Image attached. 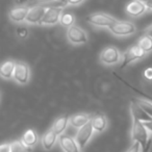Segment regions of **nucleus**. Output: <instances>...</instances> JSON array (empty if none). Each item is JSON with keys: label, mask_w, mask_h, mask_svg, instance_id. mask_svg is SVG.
Returning a JSON list of instances; mask_svg holds the SVG:
<instances>
[{"label": "nucleus", "mask_w": 152, "mask_h": 152, "mask_svg": "<svg viewBox=\"0 0 152 152\" xmlns=\"http://www.w3.org/2000/svg\"><path fill=\"white\" fill-rule=\"evenodd\" d=\"M144 124H145V126L147 127V129L150 131V132L152 133V120L151 121H148V122H144Z\"/></svg>", "instance_id": "nucleus-32"}, {"label": "nucleus", "mask_w": 152, "mask_h": 152, "mask_svg": "<svg viewBox=\"0 0 152 152\" xmlns=\"http://www.w3.org/2000/svg\"><path fill=\"white\" fill-rule=\"evenodd\" d=\"M16 63L13 61H7L1 65L0 68V74L3 78L10 79L14 77V72H15Z\"/></svg>", "instance_id": "nucleus-19"}, {"label": "nucleus", "mask_w": 152, "mask_h": 152, "mask_svg": "<svg viewBox=\"0 0 152 152\" xmlns=\"http://www.w3.org/2000/svg\"><path fill=\"white\" fill-rule=\"evenodd\" d=\"M67 39L73 45H83L87 44L89 41L87 32L75 24L67 29Z\"/></svg>", "instance_id": "nucleus-5"}, {"label": "nucleus", "mask_w": 152, "mask_h": 152, "mask_svg": "<svg viewBox=\"0 0 152 152\" xmlns=\"http://www.w3.org/2000/svg\"><path fill=\"white\" fill-rule=\"evenodd\" d=\"M139 1H141V2H143L144 4H146V5H148L150 2H151L152 0H139Z\"/></svg>", "instance_id": "nucleus-35"}, {"label": "nucleus", "mask_w": 152, "mask_h": 152, "mask_svg": "<svg viewBox=\"0 0 152 152\" xmlns=\"http://www.w3.org/2000/svg\"><path fill=\"white\" fill-rule=\"evenodd\" d=\"M12 147L11 144H2L0 147V152H11Z\"/></svg>", "instance_id": "nucleus-29"}, {"label": "nucleus", "mask_w": 152, "mask_h": 152, "mask_svg": "<svg viewBox=\"0 0 152 152\" xmlns=\"http://www.w3.org/2000/svg\"><path fill=\"white\" fill-rule=\"evenodd\" d=\"M85 0H70L68 7H77V5H80Z\"/></svg>", "instance_id": "nucleus-30"}, {"label": "nucleus", "mask_w": 152, "mask_h": 152, "mask_svg": "<svg viewBox=\"0 0 152 152\" xmlns=\"http://www.w3.org/2000/svg\"><path fill=\"white\" fill-rule=\"evenodd\" d=\"M91 121V117L87 114H77L74 115L70 118V124L72 127L75 128H80L83 125H86L87 123H89Z\"/></svg>", "instance_id": "nucleus-18"}, {"label": "nucleus", "mask_w": 152, "mask_h": 152, "mask_svg": "<svg viewBox=\"0 0 152 152\" xmlns=\"http://www.w3.org/2000/svg\"><path fill=\"white\" fill-rule=\"evenodd\" d=\"M108 29L116 37H129L137 31V27L132 22L119 20H117Z\"/></svg>", "instance_id": "nucleus-3"}, {"label": "nucleus", "mask_w": 152, "mask_h": 152, "mask_svg": "<svg viewBox=\"0 0 152 152\" xmlns=\"http://www.w3.org/2000/svg\"><path fill=\"white\" fill-rule=\"evenodd\" d=\"M147 7H148V10H149V11H152V1L147 5Z\"/></svg>", "instance_id": "nucleus-36"}, {"label": "nucleus", "mask_w": 152, "mask_h": 152, "mask_svg": "<svg viewBox=\"0 0 152 152\" xmlns=\"http://www.w3.org/2000/svg\"><path fill=\"white\" fill-rule=\"evenodd\" d=\"M137 45L141 47V49L146 54L152 52V38L148 34H144L143 37H141L137 42Z\"/></svg>", "instance_id": "nucleus-21"}, {"label": "nucleus", "mask_w": 152, "mask_h": 152, "mask_svg": "<svg viewBox=\"0 0 152 152\" xmlns=\"http://www.w3.org/2000/svg\"><path fill=\"white\" fill-rule=\"evenodd\" d=\"M74 23H75V16H74L72 13H64L63 12L59 24L63 25L64 27L69 28L70 26L74 25Z\"/></svg>", "instance_id": "nucleus-23"}, {"label": "nucleus", "mask_w": 152, "mask_h": 152, "mask_svg": "<svg viewBox=\"0 0 152 152\" xmlns=\"http://www.w3.org/2000/svg\"><path fill=\"white\" fill-rule=\"evenodd\" d=\"M131 139L132 142H139L142 145V148L147 145L149 141V130L145 126L144 122L133 119L132 129H131Z\"/></svg>", "instance_id": "nucleus-1"}, {"label": "nucleus", "mask_w": 152, "mask_h": 152, "mask_svg": "<svg viewBox=\"0 0 152 152\" xmlns=\"http://www.w3.org/2000/svg\"><path fill=\"white\" fill-rule=\"evenodd\" d=\"M30 0H14L15 7H26L29 3Z\"/></svg>", "instance_id": "nucleus-27"}, {"label": "nucleus", "mask_w": 152, "mask_h": 152, "mask_svg": "<svg viewBox=\"0 0 152 152\" xmlns=\"http://www.w3.org/2000/svg\"><path fill=\"white\" fill-rule=\"evenodd\" d=\"M144 76H145V78L148 79V80H152V68L146 69L145 72H144Z\"/></svg>", "instance_id": "nucleus-28"}, {"label": "nucleus", "mask_w": 152, "mask_h": 152, "mask_svg": "<svg viewBox=\"0 0 152 152\" xmlns=\"http://www.w3.org/2000/svg\"><path fill=\"white\" fill-rule=\"evenodd\" d=\"M94 131L95 130H94V127H93V125H92L91 121H90L89 123H87L86 125H83V127L78 128V131L76 133L75 140L81 149H83V148L87 146L90 139L93 137Z\"/></svg>", "instance_id": "nucleus-8"}, {"label": "nucleus", "mask_w": 152, "mask_h": 152, "mask_svg": "<svg viewBox=\"0 0 152 152\" xmlns=\"http://www.w3.org/2000/svg\"><path fill=\"white\" fill-rule=\"evenodd\" d=\"M21 140L23 141V143L25 144L26 146L32 148L38 143L39 135H38V133L36 132V130H34V129H28V130H26L25 132H24Z\"/></svg>", "instance_id": "nucleus-20"}, {"label": "nucleus", "mask_w": 152, "mask_h": 152, "mask_svg": "<svg viewBox=\"0 0 152 152\" xmlns=\"http://www.w3.org/2000/svg\"><path fill=\"white\" fill-rule=\"evenodd\" d=\"M28 34H29V31H28L26 26L21 25V26H19V27H17V36L19 37L20 39L24 40V39L27 38Z\"/></svg>", "instance_id": "nucleus-25"}, {"label": "nucleus", "mask_w": 152, "mask_h": 152, "mask_svg": "<svg viewBox=\"0 0 152 152\" xmlns=\"http://www.w3.org/2000/svg\"><path fill=\"white\" fill-rule=\"evenodd\" d=\"M146 55V53L141 49V47L139 45H132L130 46L126 51L124 52L122 57V64H121V69H124L125 67H127L128 65H130L131 63L137 61V59L143 58Z\"/></svg>", "instance_id": "nucleus-6"}, {"label": "nucleus", "mask_w": 152, "mask_h": 152, "mask_svg": "<svg viewBox=\"0 0 152 152\" xmlns=\"http://www.w3.org/2000/svg\"><path fill=\"white\" fill-rule=\"evenodd\" d=\"M64 12V7H48L41 21L40 25L53 26L56 25L61 21V14Z\"/></svg>", "instance_id": "nucleus-7"}, {"label": "nucleus", "mask_w": 152, "mask_h": 152, "mask_svg": "<svg viewBox=\"0 0 152 152\" xmlns=\"http://www.w3.org/2000/svg\"><path fill=\"white\" fill-rule=\"evenodd\" d=\"M92 125L94 127V130L97 131V132H103L105 130V128L107 127V120H106V117L103 114H98L94 115L91 118Z\"/></svg>", "instance_id": "nucleus-15"}, {"label": "nucleus", "mask_w": 152, "mask_h": 152, "mask_svg": "<svg viewBox=\"0 0 152 152\" xmlns=\"http://www.w3.org/2000/svg\"><path fill=\"white\" fill-rule=\"evenodd\" d=\"M144 32H145V34H148V36H150L152 38V24L149 26V27L146 28L145 31H144Z\"/></svg>", "instance_id": "nucleus-33"}, {"label": "nucleus", "mask_w": 152, "mask_h": 152, "mask_svg": "<svg viewBox=\"0 0 152 152\" xmlns=\"http://www.w3.org/2000/svg\"><path fill=\"white\" fill-rule=\"evenodd\" d=\"M29 77L30 70L27 64L23 63V61H17L13 77L16 83H18L19 85H26L29 81Z\"/></svg>", "instance_id": "nucleus-9"}, {"label": "nucleus", "mask_w": 152, "mask_h": 152, "mask_svg": "<svg viewBox=\"0 0 152 152\" xmlns=\"http://www.w3.org/2000/svg\"><path fill=\"white\" fill-rule=\"evenodd\" d=\"M148 7L143 2L139 1V0H132L125 7V12L126 14L131 18H137L145 14L147 12Z\"/></svg>", "instance_id": "nucleus-12"}, {"label": "nucleus", "mask_w": 152, "mask_h": 152, "mask_svg": "<svg viewBox=\"0 0 152 152\" xmlns=\"http://www.w3.org/2000/svg\"><path fill=\"white\" fill-rule=\"evenodd\" d=\"M133 101H135L150 117H152V102L151 101H148V100H144V99H132Z\"/></svg>", "instance_id": "nucleus-24"}, {"label": "nucleus", "mask_w": 152, "mask_h": 152, "mask_svg": "<svg viewBox=\"0 0 152 152\" xmlns=\"http://www.w3.org/2000/svg\"><path fill=\"white\" fill-rule=\"evenodd\" d=\"M87 22L95 27H107L110 28L115 22L117 21L116 18L105 13H94L89 15L86 18Z\"/></svg>", "instance_id": "nucleus-2"}, {"label": "nucleus", "mask_w": 152, "mask_h": 152, "mask_svg": "<svg viewBox=\"0 0 152 152\" xmlns=\"http://www.w3.org/2000/svg\"><path fill=\"white\" fill-rule=\"evenodd\" d=\"M30 7L26 5V7H15L13 9L10 10L9 12V18L12 22L14 23H23L25 22L26 18H27L28 12H29Z\"/></svg>", "instance_id": "nucleus-11"}, {"label": "nucleus", "mask_w": 152, "mask_h": 152, "mask_svg": "<svg viewBox=\"0 0 152 152\" xmlns=\"http://www.w3.org/2000/svg\"><path fill=\"white\" fill-rule=\"evenodd\" d=\"M130 112L131 115H132V119L134 120H139L142 121V122H148V121L152 120V117H150L139 104L135 101L131 100L130 103Z\"/></svg>", "instance_id": "nucleus-14"}, {"label": "nucleus", "mask_w": 152, "mask_h": 152, "mask_svg": "<svg viewBox=\"0 0 152 152\" xmlns=\"http://www.w3.org/2000/svg\"><path fill=\"white\" fill-rule=\"evenodd\" d=\"M56 1L59 3V4H61L64 7H68V4H69V1H70V0H56Z\"/></svg>", "instance_id": "nucleus-34"}, {"label": "nucleus", "mask_w": 152, "mask_h": 152, "mask_svg": "<svg viewBox=\"0 0 152 152\" xmlns=\"http://www.w3.org/2000/svg\"><path fill=\"white\" fill-rule=\"evenodd\" d=\"M58 143L61 148L65 152H79V146L72 137L66 134H61L58 137Z\"/></svg>", "instance_id": "nucleus-13"}, {"label": "nucleus", "mask_w": 152, "mask_h": 152, "mask_svg": "<svg viewBox=\"0 0 152 152\" xmlns=\"http://www.w3.org/2000/svg\"><path fill=\"white\" fill-rule=\"evenodd\" d=\"M141 147L142 145L139 142H133V144L130 146V148L126 152H141Z\"/></svg>", "instance_id": "nucleus-26"}, {"label": "nucleus", "mask_w": 152, "mask_h": 152, "mask_svg": "<svg viewBox=\"0 0 152 152\" xmlns=\"http://www.w3.org/2000/svg\"><path fill=\"white\" fill-rule=\"evenodd\" d=\"M12 151L11 152H31L32 148L26 146L22 140H17L11 144Z\"/></svg>", "instance_id": "nucleus-22"}, {"label": "nucleus", "mask_w": 152, "mask_h": 152, "mask_svg": "<svg viewBox=\"0 0 152 152\" xmlns=\"http://www.w3.org/2000/svg\"><path fill=\"white\" fill-rule=\"evenodd\" d=\"M151 143H152V140L150 139L149 141H148L147 145H146L145 147H143V149H142L141 152H149L150 151V147H151Z\"/></svg>", "instance_id": "nucleus-31"}, {"label": "nucleus", "mask_w": 152, "mask_h": 152, "mask_svg": "<svg viewBox=\"0 0 152 152\" xmlns=\"http://www.w3.org/2000/svg\"><path fill=\"white\" fill-rule=\"evenodd\" d=\"M29 7L30 9L29 12H28L27 18L25 20V23L32 24V25L40 24L48 7H43V5L40 4H34V5H29Z\"/></svg>", "instance_id": "nucleus-10"}, {"label": "nucleus", "mask_w": 152, "mask_h": 152, "mask_svg": "<svg viewBox=\"0 0 152 152\" xmlns=\"http://www.w3.org/2000/svg\"><path fill=\"white\" fill-rule=\"evenodd\" d=\"M57 141V134L52 130H48L42 137V145H43V148L47 151H49L50 149H52L53 146L55 145Z\"/></svg>", "instance_id": "nucleus-17"}, {"label": "nucleus", "mask_w": 152, "mask_h": 152, "mask_svg": "<svg viewBox=\"0 0 152 152\" xmlns=\"http://www.w3.org/2000/svg\"><path fill=\"white\" fill-rule=\"evenodd\" d=\"M123 55L119 51L118 48L114 46H108L102 50L100 53V61L103 65L106 66H114L122 61Z\"/></svg>", "instance_id": "nucleus-4"}, {"label": "nucleus", "mask_w": 152, "mask_h": 152, "mask_svg": "<svg viewBox=\"0 0 152 152\" xmlns=\"http://www.w3.org/2000/svg\"><path fill=\"white\" fill-rule=\"evenodd\" d=\"M69 123H70V118L67 115H64V116L58 117V118L54 121L51 129H52L57 135H61V134H63L64 131L67 129V126Z\"/></svg>", "instance_id": "nucleus-16"}]
</instances>
